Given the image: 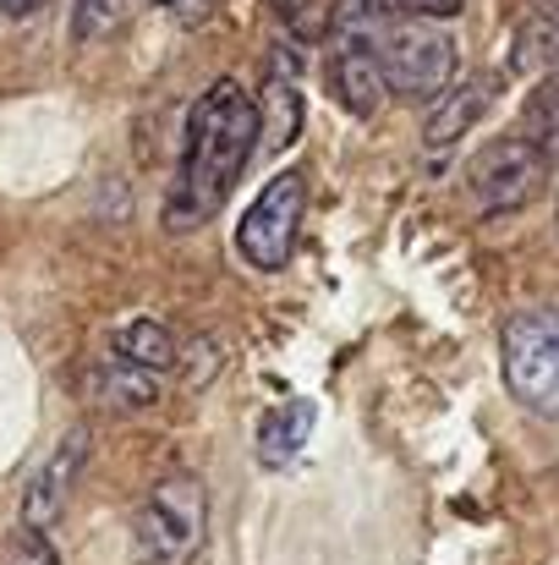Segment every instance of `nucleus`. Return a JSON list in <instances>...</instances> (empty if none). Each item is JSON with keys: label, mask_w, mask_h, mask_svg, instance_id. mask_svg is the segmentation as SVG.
Returning a JSON list of instances; mask_svg holds the SVG:
<instances>
[{"label": "nucleus", "mask_w": 559, "mask_h": 565, "mask_svg": "<svg viewBox=\"0 0 559 565\" xmlns=\"http://www.w3.org/2000/svg\"><path fill=\"white\" fill-rule=\"evenodd\" d=\"M466 182H472V198H477L483 214H505V209H522V203H533V198L544 192L549 160H544L538 143H527V138H494V143L472 160Z\"/></svg>", "instance_id": "6"}, {"label": "nucleus", "mask_w": 559, "mask_h": 565, "mask_svg": "<svg viewBox=\"0 0 559 565\" xmlns=\"http://www.w3.org/2000/svg\"><path fill=\"white\" fill-rule=\"evenodd\" d=\"M324 77H330V94L352 110V116H373L378 105H384V72H378V61H373V44H346V50H335L330 55V66H324Z\"/></svg>", "instance_id": "9"}, {"label": "nucleus", "mask_w": 559, "mask_h": 565, "mask_svg": "<svg viewBox=\"0 0 559 565\" xmlns=\"http://www.w3.org/2000/svg\"><path fill=\"white\" fill-rule=\"evenodd\" d=\"M373 11L384 17H411V22H444V17H461V0H368Z\"/></svg>", "instance_id": "16"}, {"label": "nucleus", "mask_w": 559, "mask_h": 565, "mask_svg": "<svg viewBox=\"0 0 559 565\" xmlns=\"http://www.w3.org/2000/svg\"><path fill=\"white\" fill-rule=\"evenodd\" d=\"M39 6H50V0H0V17H33Z\"/></svg>", "instance_id": "19"}, {"label": "nucleus", "mask_w": 559, "mask_h": 565, "mask_svg": "<svg viewBox=\"0 0 559 565\" xmlns=\"http://www.w3.org/2000/svg\"><path fill=\"white\" fill-rule=\"evenodd\" d=\"M313 417H319L313 401H280L275 412H264V423H258V461L264 467H286L308 445Z\"/></svg>", "instance_id": "11"}, {"label": "nucleus", "mask_w": 559, "mask_h": 565, "mask_svg": "<svg viewBox=\"0 0 559 565\" xmlns=\"http://www.w3.org/2000/svg\"><path fill=\"white\" fill-rule=\"evenodd\" d=\"M121 11H127V0H77L72 6V39L77 44H99L121 22Z\"/></svg>", "instance_id": "15"}, {"label": "nucleus", "mask_w": 559, "mask_h": 565, "mask_svg": "<svg viewBox=\"0 0 559 565\" xmlns=\"http://www.w3.org/2000/svg\"><path fill=\"white\" fill-rule=\"evenodd\" d=\"M252 143H258L252 94H241V83H230V77L208 83L186 110L182 171H176V188L165 203V231H197L230 198L241 166L252 160Z\"/></svg>", "instance_id": "1"}, {"label": "nucleus", "mask_w": 559, "mask_h": 565, "mask_svg": "<svg viewBox=\"0 0 559 565\" xmlns=\"http://www.w3.org/2000/svg\"><path fill=\"white\" fill-rule=\"evenodd\" d=\"M555 319H559V308H555Z\"/></svg>", "instance_id": "20"}, {"label": "nucleus", "mask_w": 559, "mask_h": 565, "mask_svg": "<svg viewBox=\"0 0 559 565\" xmlns=\"http://www.w3.org/2000/svg\"><path fill=\"white\" fill-rule=\"evenodd\" d=\"M110 358L160 374V369H176V363H182V347H176V335H171L160 319H132V324H121V330L110 335Z\"/></svg>", "instance_id": "10"}, {"label": "nucleus", "mask_w": 559, "mask_h": 565, "mask_svg": "<svg viewBox=\"0 0 559 565\" xmlns=\"http://www.w3.org/2000/svg\"><path fill=\"white\" fill-rule=\"evenodd\" d=\"M88 395H94L99 406H116V412H143V406L160 401V379L149 374V369H132V363L105 358V363L88 374Z\"/></svg>", "instance_id": "12"}, {"label": "nucleus", "mask_w": 559, "mask_h": 565, "mask_svg": "<svg viewBox=\"0 0 559 565\" xmlns=\"http://www.w3.org/2000/svg\"><path fill=\"white\" fill-rule=\"evenodd\" d=\"M88 445H94L88 428H66L61 445L44 456V467L28 478V489H22V527L28 533H50L61 522V511H66V500H72L83 467H88Z\"/></svg>", "instance_id": "7"}, {"label": "nucleus", "mask_w": 559, "mask_h": 565, "mask_svg": "<svg viewBox=\"0 0 559 565\" xmlns=\"http://www.w3.org/2000/svg\"><path fill=\"white\" fill-rule=\"evenodd\" d=\"M373 61L384 72V88L406 105H433L455 83V39L439 22H389L373 39Z\"/></svg>", "instance_id": "3"}, {"label": "nucleus", "mask_w": 559, "mask_h": 565, "mask_svg": "<svg viewBox=\"0 0 559 565\" xmlns=\"http://www.w3.org/2000/svg\"><path fill=\"white\" fill-rule=\"evenodd\" d=\"M6 565H61V555H55V544L44 539V533H17L11 539V550H6Z\"/></svg>", "instance_id": "17"}, {"label": "nucleus", "mask_w": 559, "mask_h": 565, "mask_svg": "<svg viewBox=\"0 0 559 565\" xmlns=\"http://www.w3.org/2000/svg\"><path fill=\"white\" fill-rule=\"evenodd\" d=\"M208 527V494L192 472H165L132 516V561L138 565H186Z\"/></svg>", "instance_id": "2"}, {"label": "nucleus", "mask_w": 559, "mask_h": 565, "mask_svg": "<svg viewBox=\"0 0 559 565\" xmlns=\"http://www.w3.org/2000/svg\"><path fill=\"white\" fill-rule=\"evenodd\" d=\"M527 143H538L544 160H559V77H549L527 105Z\"/></svg>", "instance_id": "14"}, {"label": "nucleus", "mask_w": 559, "mask_h": 565, "mask_svg": "<svg viewBox=\"0 0 559 565\" xmlns=\"http://www.w3.org/2000/svg\"><path fill=\"white\" fill-rule=\"evenodd\" d=\"M499 358H505L510 395L527 412H538V417H559V319L555 313H516L505 324Z\"/></svg>", "instance_id": "5"}, {"label": "nucleus", "mask_w": 559, "mask_h": 565, "mask_svg": "<svg viewBox=\"0 0 559 565\" xmlns=\"http://www.w3.org/2000/svg\"><path fill=\"white\" fill-rule=\"evenodd\" d=\"M302 220H308V171H280L275 182H264V192L247 203L241 225H236V253L275 275L291 264L297 253V236H302Z\"/></svg>", "instance_id": "4"}, {"label": "nucleus", "mask_w": 559, "mask_h": 565, "mask_svg": "<svg viewBox=\"0 0 559 565\" xmlns=\"http://www.w3.org/2000/svg\"><path fill=\"white\" fill-rule=\"evenodd\" d=\"M154 11H165L171 22H182V28H197V22H208L214 17V6L219 0H149Z\"/></svg>", "instance_id": "18"}, {"label": "nucleus", "mask_w": 559, "mask_h": 565, "mask_svg": "<svg viewBox=\"0 0 559 565\" xmlns=\"http://www.w3.org/2000/svg\"><path fill=\"white\" fill-rule=\"evenodd\" d=\"M269 11L302 44H319L330 33V22H335V0H269Z\"/></svg>", "instance_id": "13"}, {"label": "nucleus", "mask_w": 559, "mask_h": 565, "mask_svg": "<svg viewBox=\"0 0 559 565\" xmlns=\"http://www.w3.org/2000/svg\"><path fill=\"white\" fill-rule=\"evenodd\" d=\"M488 105H494V77H466V83L444 88V94L433 99V116H428V127H422V143H428V149L461 143V138L483 121Z\"/></svg>", "instance_id": "8"}]
</instances>
